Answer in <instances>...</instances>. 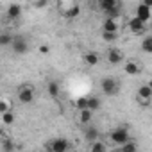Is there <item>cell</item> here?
<instances>
[{
    "mask_svg": "<svg viewBox=\"0 0 152 152\" xmlns=\"http://www.w3.org/2000/svg\"><path fill=\"white\" fill-rule=\"evenodd\" d=\"M100 88H102V91L107 95V97H113V95H116L118 93V83L113 79V77H104L102 81H100Z\"/></svg>",
    "mask_w": 152,
    "mask_h": 152,
    "instance_id": "1",
    "label": "cell"
},
{
    "mask_svg": "<svg viewBox=\"0 0 152 152\" xmlns=\"http://www.w3.org/2000/svg\"><path fill=\"white\" fill-rule=\"evenodd\" d=\"M109 138H111V141L113 143H116V145H124V143H127V141H131V138H129V132H127V129H124V127H118V129H115L111 134H109Z\"/></svg>",
    "mask_w": 152,
    "mask_h": 152,
    "instance_id": "2",
    "label": "cell"
},
{
    "mask_svg": "<svg viewBox=\"0 0 152 152\" xmlns=\"http://www.w3.org/2000/svg\"><path fill=\"white\" fill-rule=\"evenodd\" d=\"M68 147H70V143L64 138H56L47 143V150H50V152H66Z\"/></svg>",
    "mask_w": 152,
    "mask_h": 152,
    "instance_id": "3",
    "label": "cell"
},
{
    "mask_svg": "<svg viewBox=\"0 0 152 152\" xmlns=\"http://www.w3.org/2000/svg\"><path fill=\"white\" fill-rule=\"evenodd\" d=\"M11 47H13L15 54H27V52H29V43H27V39L22 38V36L15 38L13 43H11Z\"/></svg>",
    "mask_w": 152,
    "mask_h": 152,
    "instance_id": "4",
    "label": "cell"
},
{
    "mask_svg": "<svg viewBox=\"0 0 152 152\" xmlns=\"http://www.w3.org/2000/svg\"><path fill=\"white\" fill-rule=\"evenodd\" d=\"M18 100H20L22 104H31V102L34 100V91H32V88L22 86L20 91H18Z\"/></svg>",
    "mask_w": 152,
    "mask_h": 152,
    "instance_id": "5",
    "label": "cell"
},
{
    "mask_svg": "<svg viewBox=\"0 0 152 152\" xmlns=\"http://www.w3.org/2000/svg\"><path fill=\"white\" fill-rule=\"evenodd\" d=\"M136 18L143 23H147L150 20V7H147L145 4H138V9H136Z\"/></svg>",
    "mask_w": 152,
    "mask_h": 152,
    "instance_id": "6",
    "label": "cell"
},
{
    "mask_svg": "<svg viewBox=\"0 0 152 152\" xmlns=\"http://www.w3.org/2000/svg\"><path fill=\"white\" fill-rule=\"evenodd\" d=\"M129 29H131V32H134V34H141V32H145V29H147V25L143 23V22H140L136 16L129 22Z\"/></svg>",
    "mask_w": 152,
    "mask_h": 152,
    "instance_id": "7",
    "label": "cell"
},
{
    "mask_svg": "<svg viewBox=\"0 0 152 152\" xmlns=\"http://www.w3.org/2000/svg\"><path fill=\"white\" fill-rule=\"evenodd\" d=\"M122 59H124V54L118 48H109L107 50V61L111 64H118V63H122Z\"/></svg>",
    "mask_w": 152,
    "mask_h": 152,
    "instance_id": "8",
    "label": "cell"
},
{
    "mask_svg": "<svg viewBox=\"0 0 152 152\" xmlns=\"http://www.w3.org/2000/svg\"><path fill=\"white\" fill-rule=\"evenodd\" d=\"M20 15H22V6L20 4H11L7 7V18L9 20H16Z\"/></svg>",
    "mask_w": 152,
    "mask_h": 152,
    "instance_id": "9",
    "label": "cell"
},
{
    "mask_svg": "<svg viewBox=\"0 0 152 152\" xmlns=\"http://www.w3.org/2000/svg\"><path fill=\"white\" fill-rule=\"evenodd\" d=\"M102 29H104V32H113V34H116V31H118V23H116V20H109V18H106Z\"/></svg>",
    "mask_w": 152,
    "mask_h": 152,
    "instance_id": "10",
    "label": "cell"
},
{
    "mask_svg": "<svg viewBox=\"0 0 152 152\" xmlns=\"http://www.w3.org/2000/svg\"><path fill=\"white\" fill-rule=\"evenodd\" d=\"M138 97H140L141 100H148V99L152 97V88H150L148 84L140 86V88H138Z\"/></svg>",
    "mask_w": 152,
    "mask_h": 152,
    "instance_id": "11",
    "label": "cell"
},
{
    "mask_svg": "<svg viewBox=\"0 0 152 152\" xmlns=\"http://www.w3.org/2000/svg\"><path fill=\"white\" fill-rule=\"evenodd\" d=\"M116 6H120L116 0H100L99 2V7L104 11V13H107V11H111V9H115Z\"/></svg>",
    "mask_w": 152,
    "mask_h": 152,
    "instance_id": "12",
    "label": "cell"
},
{
    "mask_svg": "<svg viewBox=\"0 0 152 152\" xmlns=\"http://www.w3.org/2000/svg\"><path fill=\"white\" fill-rule=\"evenodd\" d=\"M84 138H86L90 143L97 141V140H99V129H97V127H88L86 132H84Z\"/></svg>",
    "mask_w": 152,
    "mask_h": 152,
    "instance_id": "13",
    "label": "cell"
},
{
    "mask_svg": "<svg viewBox=\"0 0 152 152\" xmlns=\"http://www.w3.org/2000/svg\"><path fill=\"white\" fill-rule=\"evenodd\" d=\"M124 72H125L127 75H138V73H140V66H138L136 63L129 61V63H125V66H124Z\"/></svg>",
    "mask_w": 152,
    "mask_h": 152,
    "instance_id": "14",
    "label": "cell"
},
{
    "mask_svg": "<svg viewBox=\"0 0 152 152\" xmlns=\"http://www.w3.org/2000/svg\"><path fill=\"white\" fill-rule=\"evenodd\" d=\"M77 15H81V7H79L77 4H72V6L66 7V11H64V16H66V18H75Z\"/></svg>",
    "mask_w": 152,
    "mask_h": 152,
    "instance_id": "15",
    "label": "cell"
},
{
    "mask_svg": "<svg viewBox=\"0 0 152 152\" xmlns=\"http://www.w3.org/2000/svg\"><path fill=\"white\" fill-rule=\"evenodd\" d=\"M15 36L9 34V32H0V47H9L13 43Z\"/></svg>",
    "mask_w": 152,
    "mask_h": 152,
    "instance_id": "16",
    "label": "cell"
},
{
    "mask_svg": "<svg viewBox=\"0 0 152 152\" xmlns=\"http://www.w3.org/2000/svg\"><path fill=\"white\" fill-rule=\"evenodd\" d=\"M84 61H86L90 66H95V64L99 63V54H97V52H88V54H84Z\"/></svg>",
    "mask_w": 152,
    "mask_h": 152,
    "instance_id": "17",
    "label": "cell"
},
{
    "mask_svg": "<svg viewBox=\"0 0 152 152\" xmlns=\"http://www.w3.org/2000/svg\"><path fill=\"white\" fill-rule=\"evenodd\" d=\"M88 109L93 113V111H97V109H100V99H97V97H90L88 99Z\"/></svg>",
    "mask_w": 152,
    "mask_h": 152,
    "instance_id": "18",
    "label": "cell"
},
{
    "mask_svg": "<svg viewBox=\"0 0 152 152\" xmlns=\"http://www.w3.org/2000/svg\"><path fill=\"white\" fill-rule=\"evenodd\" d=\"M91 118H93V113H91L90 109H83V111H81V115H79L81 124H90V122H91Z\"/></svg>",
    "mask_w": 152,
    "mask_h": 152,
    "instance_id": "19",
    "label": "cell"
},
{
    "mask_svg": "<svg viewBox=\"0 0 152 152\" xmlns=\"http://www.w3.org/2000/svg\"><path fill=\"white\" fill-rule=\"evenodd\" d=\"M90 152H106V145H104V141H100V140L93 141V143H91Z\"/></svg>",
    "mask_w": 152,
    "mask_h": 152,
    "instance_id": "20",
    "label": "cell"
},
{
    "mask_svg": "<svg viewBox=\"0 0 152 152\" xmlns=\"http://www.w3.org/2000/svg\"><path fill=\"white\" fill-rule=\"evenodd\" d=\"M141 50L147 52V54H152V38H150V36H147V38L143 39V43H141Z\"/></svg>",
    "mask_w": 152,
    "mask_h": 152,
    "instance_id": "21",
    "label": "cell"
},
{
    "mask_svg": "<svg viewBox=\"0 0 152 152\" xmlns=\"http://www.w3.org/2000/svg\"><path fill=\"white\" fill-rule=\"evenodd\" d=\"M47 91H48V95L50 97H57L59 95V84L57 83H48V88H47Z\"/></svg>",
    "mask_w": 152,
    "mask_h": 152,
    "instance_id": "22",
    "label": "cell"
},
{
    "mask_svg": "<svg viewBox=\"0 0 152 152\" xmlns=\"http://www.w3.org/2000/svg\"><path fill=\"white\" fill-rule=\"evenodd\" d=\"M2 122H4L6 125H13V124H15V115H13L11 111L4 113V115H2Z\"/></svg>",
    "mask_w": 152,
    "mask_h": 152,
    "instance_id": "23",
    "label": "cell"
},
{
    "mask_svg": "<svg viewBox=\"0 0 152 152\" xmlns=\"http://www.w3.org/2000/svg\"><path fill=\"white\" fill-rule=\"evenodd\" d=\"M120 148H122L124 152H138V147H136V143H132V141H127V143H124Z\"/></svg>",
    "mask_w": 152,
    "mask_h": 152,
    "instance_id": "24",
    "label": "cell"
},
{
    "mask_svg": "<svg viewBox=\"0 0 152 152\" xmlns=\"http://www.w3.org/2000/svg\"><path fill=\"white\" fill-rule=\"evenodd\" d=\"M2 150L4 152H15V143L11 140H4L2 141Z\"/></svg>",
    "mask_w": 152,
    "mask_h": 152,
    "instance_id": "25",
    "label": "cell"
},
{
    "mask_svg": "<svg viewBox=\"0 0 152 152\" xmlns=\"http://www.w3.org/2000/svg\"><path fill=\"white\" fill-rule=\"evenodd\" d=\"M75 106H77V109H79V111L88 109V99H86V97H81L77 102H75Z\"/></svg>",
    "mask_w": 152,
    "mask_h": 152,
    "instance_id": "26",
    "label": "cell"
},
{
    "mask_svg": "<svg viewBox=\"0 0 152 152\" xmlns=\"http://www.w3.org/2000/svg\"><path fill=\"white\" fill-rule=\"evenodd\" d=\"M7 111H11L9 102H7V100H4V99H0V115H4V113H7Z\"/></svg>",
    "mask_w": 152,
    "mask_h": 152,
    "instance_id": "27",
    "label": "cell"
},
{
    "mask_svg": "<svg viewBox=\"0 0 152 152\" xmlns=\"http://www.w3.org/2000/svg\"><path fill=\"white\" fill-rule=\"evenodd\" d=\"M102 39L104 41H115L116 34H113V32H102Z\"/></svg>",
    "mask_w": 152,
    "mask_h": 152,
    "instance_id": "28",
    "label": "cell"
},
{
    "mask_svg": "<svg viewBox=\"0 0 152 152\" xmlns=\"http://www.w3.org/2000/svg\"><path fill=\"white\" fill-rule=\"evenodd\" d=\"M34 7L36 9H43V7H47V2H45V0H41V2H34Z\"/></svg>",
    "mask_w": 152,
    "mask_h": 152,
    "instance_id": "29",
    "label": "cell"
},
{
    "mask_svg": "<svg viewBox=\"0 0 152 152\" xmlns=\"http://www.w3.org/2000/svg\"><path fill=\"white\" fill-rule=\"evenodd\" d=\"M39 52H41V54H48V52H50V48H48L47 45H41V47H39Z\"/></svg>",
    "mask_w": 152,
    "mask_h": 152,
    "instance_id": "30",
    "label": "cell"
},
{
    "mask_svg": "<svg viewBox=\"0 0 152 152\" xmlns=\"http://www.w3.org/2000/svg\"><path fill=\"white\" fill-rule=\"evenodd\" d=\"M115 152H124V150H122V148H116V150H115Z\"/></svg>",
    "mask_w": 152,
    "mask_h": 152,
    "instance_id": "31",
    "label": "cell"
},
{
    "mask_svg": "<svg viewBox=\"0 0 152 152\" xmlns=\"http://www.w3.org/2000/svg\"><path fill=\"white\" fill-rule=\"evenodd\" d=\"M45 152H50V150H45Z\"/></svg>",
    "mask_w": 152,
    "mask_h": 152,
    "instance_id": "32",
    "label": "cell"
},
{
    "mask_svg": "<svg viewBox=\"0 0 152 152\" xmlns=\"http://www.w3.org/2000/svg\"><path fill=\"white\" fill-rule=\"evenodd\" d=\"M73 152H77V150H73Z\"/></svg>",
    "mask_w": 152,
    "mask_h": 152,
    "instance_id": "33",
    "label": "cell"
}]
</instances>
